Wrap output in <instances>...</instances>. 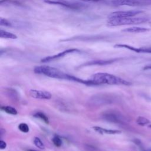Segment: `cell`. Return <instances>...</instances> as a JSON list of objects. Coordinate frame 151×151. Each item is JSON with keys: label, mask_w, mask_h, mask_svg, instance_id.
Wrapping results in <instances>:
<instances>
[{"label": "cell", "mask_w": 151, "mask_h": 151, "mask_svg": "<svg viewBox=\"0 0 151 151\" xmlns=\"http://www.w3.org/2000/svg\"><path fill=\"white\" fill-rule=\"evenodd\" d=\"M90 80L95 83L96 85L105 84L109 85L130 86L132 84V83L128 81L106 73H96L91 77Z\"/></svg>", "instance_id": "obj_1"}, {"label": "cell", "mask_w": 151, "mask_h": 151, "mask_svg": "<svg viewBox=\"0 0 151 151\" xmlns=\"http://www.w3.org/2000/svg\"><path fill=\"white\" fill-rule=\"evenodd\" d=\"M34 71L36 74H43L47 77H50L54 78H58V79H64L67 80L68 74L63 73L61 70L58 68L47 66V65H40L36 66Z\"/></svg>", "instance_id": "obj_2"}, {"label": "cell", "mask_w": 151, "mask_h": 151, "mask_svg": "<svg viewBox=\"0 0 151 151\" xmlns=\"http://www.w3.org/2000/svg\"><path fill=\"white\" fill-rule=\"evenodd\" d=\"M149 19L145 17H127L122 18H110L107 21V25L109 27L122 26L126 25H135L145 23Z\"/></svg>", "instance_id": "obj_3"}, {"label": "cell", "mask_w": 151, "mask_h": 151, "mask_svg": "<svg viewBox=\"0 0 151 151\" xmlns=\"http://www.w3.org/2000/svg\"><path fill=\"white\" fill-rule=\"evenodd\" d=\"M113 96L109 94H97L92 96L88 103L91 106H100L107 104H110L113 102Z\"/></svg>", "instance_id": "obj_4"}, {"label": "cell", "mask_w": 151, "mask_h": 151, "mask_svg": "<svg viewBox=\"0 0 151 151\" xmlns=\"http://www.w3.org/2000/svg\"><path fill=\"white\" fill-rule=\"evenodd\" d=\"M44 2L47 4L58 5L72 9H78L84 6L83 4L65 0H44Z\"/></svg>", "instance_id": "obj_5"}, {"label": "cell", "mask_w": 151, "mask_h": 151, "mask_svg": "<svg viewBox=\"0 0 151 151\" xmlns=\"http://www.w3.org/2000/svg\"><path fill=\"white\" fill-rule=\"evenodd\" d=\"M101 117L107 122L115 123H120L124 121L123 116L120 113L111 110L104 112L101 115Z\"/></svg>", "instance_id": "obj_6"}, {"label": "cell", "mask_w": 151, "mask_h": 151, "mask_svg": "<svg viewBox=\"0 0 151 151\" xmlns=\"http://www.w3.org/2000/svg\"><path fill=\"white\" fill-rule=\"evenodd\" d=\"M143 11L140 10H130V11H115L111 12L109 16V18H127L133 17L137 14L143 13Z\"/></svg>", "instance_id": "obj_7"}, {"label": "cell", "mask_w": 151, "mask_h": 151, "mask_svg": "<svg viewBox=\"0 0 151 151\" xmlns=\"http://www.w3.org/2000/svg\"><path fill=\"white\" fill-rule=\"evenodd\" d=\"M80 52V50L76 48H71V49H68L65 50L57 54L51 55V56H48L45 58H43L41 60V61L42 63H47V62H50L51 61H54L55 60H57L58 58H60L61 57H64L65 55L70 54V53H73V52Z\"/></svg>", "instance_id": "obj_8"}, {"label": "cell", "mask_w": 151, "mask_h": 151, "mask_svg": "<svg viewBox=\"0 0 151 151\" xmlns=\"http://www.w3.org/2000/svg\"><path fill=\"white\" fill-rule=\"evenodd\" d=\"M29 96L37 99H45L49 100L51 98V94L47 91L37 90H30L29 91Z\"/></svg>", "instance_id": "obj_9"}, {"label": "cell", "mask_w": 151, "mask_h": 151, "mask_svg": "<svg viewBox=\"0 0 151 151\" xmlns=\"http://www.w3.org/2000/svg\"><path fill=\"white\" fill-rule=\"evenodd\" d=\"M115 48H122L128 49L129 50L134 51L137 53H151V47H140L137 48L127 44H117L114 45Z\"/></svg>", "instance_id": "obj_10"}, {"label": "cell", "mask_w": 151, "mask_h": 151, "mask_svg": "<svg viewBox=\"0 0 151 151\" xmlns=\"http://www.w3.org/2000/svg\"><path fill=\"white\" fill-rule=\"evenodd\" d=\"M111 3L116 6H135L145 4L138 0H112Z\"/></svg>", "instance_id": "obj_11"}, {"label": "cell", "mask_w": 151, "mask_h": 151, "mask_svg": "<svg viewBox=\"0 0 151 151\" xmlns=\"http://www.w3.org/2000/svg\"><path fill=\"white\" fill-rule=\"evenodd\" d=\"M117 60V59H110V60H93L88 62H87L83 64H82L80 67L84 66H89V65H104L111 64Z\"/></svg>", "instance_id": "obj_12"}, {"label": "cell", "mask_w": 151, "mask_h": 151, "mask_svg": "<svg viewBox=\"0 0 151 151\" xmlns=\"http://www.w3.org/2000/svg\"><path fill=\"white\" fill-rule=\"evenodd\" d=\"M93 129L97 132L100 134H115L120 133L121 132L118 130H112V129H107L105 128H103L99 126H94Z\"/></svg>", "instance_id": "obj_13"}, {"label": "cell", "mask_w": 151, "mask_h": 151, "mask_svg": "<svg viewBox=\"0 0 151 151\" xmlns=\"http://www.w3.org/2000/svg\"><path fill=\"white\" fill-rule=\"evenodd\" d=\"M150 29L145 28V27H132L125 28L122 30L123 32H131V33H142L149 31Z\"/></svg>", "instance_id": "obj_14"}, {"label": "cell", "mask_w": 151, "mask_h": 151, "mask_svg": "<svg viewBox=\"0 0 151 151\" xmlns=\"http://www.w3.org/2000/svg\"><path fill=\"white\" fill-rule=\"evenodd\" d=\"M0 37L2 38L12 40H15L17 38V36L15 34L2 29L0 30Z\"/></svg>", "instance_id": "obj_15"}, {"label": "cell", "mask_w": 151, "mask_h": 151, "mask_svg": "<svg viewBox=\"0 0 151 151\" xmlns=\"http://www.w3.org/2000/svg\"><path fill=\"white\" fill-rule=\"evenodd\" d=\"M1 109L2 110H3L4 111L10 114H12V115H16L18 113L17 110L13 107L11 106H2L1 107Z\"/></svg>", "instance_id": "obj_16"}, {"label": "cell", "mask_w": 151, "mask_h": 151, "mask_svg": "<svg viewBox=\"0 0 151 151\" xmlns=\"http://www.w3.org/2000/svg\"><path fill=\"white\" fill-rule=\"evenodd\" d=\"M6 92L8 94V96H9L10 98L14 99V100H17L18 98V95L17 92V91L13 88H6Z\"/></svg>", "instance_id": "obj_17"}, {"label": "cell", "mask_w": 151, "mask_h": 151, "mask_svg": "<svg viewBox=\"0 0 151 151\" xmlns=\"http://www.w3.org/2000/svg\"><path fill=\"white\" fill-rule=\"evenodd\" d=\"M34 116L35 117L40 119L41 120H42L46 124H49V119H48V117L44 113H43L42 112H40V111H38V112L35 113L34 114Z\"/></svg>", "instance_id": "obj_18"}, {"label": "cell", "mask_w": 151, "mask_h": 151, "mask_svg": "<svg viewBox=\"0 0 151 151\" xmlns=\"http://www.w3.org/2000/svg\"><path fill=\"white\" fill-rule=\"evenodd\" d=\"M136 123L138 125L140 126H145L146 124H148L150 123L149 120L146 119V117L142 116H139L136 119Z\"/></svg>", "instance_id": "obj_19"}, {"label": "cell", "mask_w": 151, "mask_h": 151, "mask_svg": "<svg viewBox=\"0 0 151 151\" xmlns=\"http://www.w3.org/2000/svg\"><path fill=\"white\" fill-rule=\"evenodd\" d=\"M34 145L38 148H39L40 149H45V146H44V143H42V142L41 140V139L39 137H34Z\"/></svg>", "instance_id": "obj_20"}, {"label": "cell", "mask_w": 151, "mask_h": 151, "mask_svg": "<svg viewBox=\"0 0 151 151\" xmlns=\"http://www.w3.org/2000/svg\"><path fill=\"white\" fill-rule=\"evenodd\" d=\"M13 4V5H21V4L17 1V0H1L0 1V5H2L4 4Z\"/></svg>", "instance_id": "obj_21"}, {"label": "cell", "mask_w": 151, "mask_h": 151, "mask_svg": "<svg viewBox=\"0 0 151 151\" xmlns=\"http://www.w3.org/2000/svg\"><path fill=\"white\" fill-rule=\"evenodd\" d=\"M18 127L21 132H24V133H28L29 130V126H28V124L26 123H20L18 125Z\"/></svg>", "instance_id": "obj_22"}, {"label": "cell", "mask_w": 151, "mask_h": 151, "mask_svg": "<svg viewBox=\"0 0 151 151\" xmlns=\"http://www.w3.org/2000/svg\"><path fill=\"white\" fill-rule=\"evenodd\" d=\"M0 25L4 26V27H11L13 26V23H12L9 20H8L7 19L1 18L0 19Z\"/></svg>", "instance_id": "obj_23"}, {"label": "cell", "mask_w": 151, "mask_h": 151, "mask_svg": "<svg viewBox=\"0 0 151 151\" xmlns=\"http://www.w3.org/2000/svg\"><path fill=\"white\" fill-rule=\"evenodd\" d=\"M52 140L54 145L57 147H60L62 145V140L58 136H55L52 138Z\"/></svg>", "instance_id": "obj_24"}, {"label": "cell", "mask_w": 151, "mask_h": 151, "mask_svg": "<svg viewBox=\"0 0 151 151\" xmlns=\"http://www.w3.org/2000/svg\"><path fill=\"white\" fill-rule=\"evenodd\" d=\"M6 147V143L3 140H0V149H5Z\"/></svg>", "instance_id": "obj_25"}, {"label": "cell", "mask_w": 151, "mask_h": 151, "mask_svg": "<svg viewBox=\"0 0 151 151\" xmlns=\"http://www.w3.org/2000/svg\"><path fill=\"white\" fill-rule=\"evenodd\" d=\"M143 69L144 70H151V64H150V65H147L145 66V67L143 68Z\"/></svg>", "instance_id": "obj_26"}, {"label": "cell", "mask_w": 151, "mask_h": 151, "mask_svg": "<svg viewBox=\"0 0 151 151\" xmlns=\"http://www.w3.org/2000/svg\"><path fill=\"white\" fill-rule=\"evenodd\" d=\"M82 1H85V2H98L100 0H80Z\"/></svg>", "instance_id": "obj_27"}, {"label": "cell", "mask_w": 151, "mask_h": 151, "mask_svg": "<svg viewBox=\"0 0 151 151\" xmlns=\"http://www.w3.org/2000/svg\"><path fill=\"white\" fill-rule=\"evenodd\" d=\"M27 151H38V150H33V149H28Z\"/></svg>", "instance_id": "obj_28"}, {"label": "cell", "mask_w": 151, "mask_h": 151, "mask_svg": "<svg viewBox=\"0 0 151 151\" xmlns=\"http://www.w3.org/2000/svg\"><path fill=\"white\" fill-rule=\"evenodd\" d=\"M149 127H150V128H151V124H150V125H149Z\"/></svg>", "instance_id": "obj_29"}, {"label": "cell", "mask_w": 151, "mask_h": 151, "mask_svg": "<svg viewBox=\"0 0 151 151\" xmlns=\"http://www.w3.org/2000/svg\"><path fill=\"white\" fill-rule=\"evenodd\" d=\"M150 25H151V22H150Z\"/></svg>", "instance_id": "obj_30"}]
</instances>
